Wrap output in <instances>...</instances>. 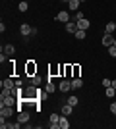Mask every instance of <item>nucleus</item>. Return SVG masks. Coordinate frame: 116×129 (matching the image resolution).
Listing matches in <instances>:
<instances>
[{"instance_id":"423d86ee","label":"nucleus","mask_w":116,"mask_h":129,"mask_svg":"<svg viewBox=\"0 0 116 129\" xmlns=\"http://www.w3.org/2000/svg\"><path fill=\"white\" fill-rule=\"evenodd\" d=\"M56 21L68 23V21H70V14H68V12H58V14H56Z\"/></svg>"},{"instance_id":"2eb2a0df","label":"nucleus","mask_w":116,"mask_h":129,"mask_svg":"<svg viewBox=\"0 0 116 129\" xmlns=\"http://www.w3.org/2000/svg\"><path fill=\"white\" fill-rule=\"evenodd\" d=\"M81 85H83V81L79 79V77H74L72 79V89H79Z\"/></svg>"},{"instance_id":"0eeeda50","label":"nucleus","mask_w":116,"mask_h":129,"mask_svg":"<svg viewBox=\"0 0 116 129\" xmlns=\"http://www.w3.org/2000/svg\"><path fill=\"white\" fill-rule=\"evenodd\" d=\"M0 85H2V89H10V91H14V89H16V81H12V79H4L2 83H0Z\"/></svg>"},{"instance_id":"cd10ccee","label":"nucleus","mask_w":116,"mask_h":129,"mask_svg":"<svg viewBox=\"0 0 116 129\" xmlns=\"http://www.w3.org/2000/svg\"><path fill=\"white\" fill-rule=\"evenodd\" d=\"M35 92H37V91H35V89H33V87H31V89H27V94H29V96H33V94H35Z\"/></svg>"},{"instance_id":"a878e982","label":"nucleus","mask_w":116,"mask_h":129,"mask_svg":"<svg viewBox=\"0 0 116 129\" xmlns=\"http://www.w3.org/2000/svg\"><path fill=\"white\" fill-rule=\"evenodd\" d=\"M8 127H10V129H19V121H17V123H10Z\"/></svg>"},{"instance_id":"c85d7f7f","label":"nucleus","mask_w":116,"mask_h":129,"mask_svg":"<svg viewBox=\"0 0 116 129\" xmlns=\"http://www.w3.org/2000/svg\"><path fill=\"white\" fill-rule=\"evenodd\" d=\"M27 71H29V73H33V71H35V66L29 64V66H27Z\"/></svg>"},{"instance_id":"ddd939ff","label":"nucleus","mask_w":116,"mask_h":129,"mask_svg":"<svg viewBox=\"0 0 116 129\" xmlns=\"http://www.w3.org/2000/svg\"><path fill=\"white\" fill-rule=\"evenodd\" d=\"M72 110H74L72 104H64V106H62V114H64V116H70V114H72Z\"/></svg>"},{"instance_id":"a211bd4d","label":"nucleus","mask_w":116,"mask_h":129,"mask_svg":"<svg viewBox=\"0 0 116 129\" xmlns=\"http://www.w3.org/2000/svg\"><path fill=\"white\" fill-rule=\"evenodd\" d=\"M116 29V23L114 21H110V23H106V27H105V33H112Z\"/></svg>"},{"instance_id":"6ab92c4d","label":"nucleus","mask_w":116,"mask_h":129,"mask_svg":"<svg viewBox=\"0 0 116 129\" xmlns=\"http://www.w3.org/2000/svg\"><path fill=\"white\" fill-rule=\"evenodd\" d=\"M27 10H29V4L25 0H21V2H19V12H27Z\"/></svg>"},{"instance_id":"c756f323","label":"nucleus","mask_w":116,"mask_h":129,"mask_svg":"<svg viewBox=\"0 0 116 129\" xmlns=\"http://www.w3.org/2000/svg\"><path fill=\"white\" fill-rule=\"evenodd\" d=\"M39 83H41V79H39V77L35 75V77H33V85H39Z\"/></svg>"},{"instance_id":"72a5a7b5","label":"nucleus","mask_w":116,"mask_h":129,"mask_svg":"<svg viewBox=\"0 0 116 129\" xmlns=\"http://www.w3.org/2000/svg\"><path fill=\"white\" fill-rule=\"evenodd\" d=\"M79 2H85V0H79Z\"/></svg>"},{"instance_id":"9b49d317","label":"nucleus","mask_w":116,"mask_h":129,"mask_svg":"<svg viewBox=\"0 0 116 129\" xmlns=\"http://www.w3.org/2000/svg\"><path fill=\"white\" fill-rule=\"evenodd\" d=\"M14 52H16V46H14V44H6L4 46V54L6 56H14Z\"/></svg>"},{"instance_id":"f03ea898","label":"nucleus","mask_w":116,"mask_h":129,"mask_svg":"<svg viewBox=\"0 0 116 129\" xmlns=\"http://www.w3.org/2000/svg\"><path fill=\"white\" fill-rule=\"evenodd\" d=\"M77 29H83V31H87L89 27H91V21H89L87 17H81V19H77Z\"/></svg>"},{"instance_id":"f3484780","label":"nucleus","mask_w":116,"mask_h":129,"mask_svg":"<svg viewBox=\"0 0 116 129\" xmlns=\"http://www.w3.org/2000/svg\"><path fill=\"white\" fill-rule=\"evenodd\" d=\"M74 35H76V39H77V41H83V39H85V31H83V29H77V31L74 33Z\"/></svg>"},{"instance_id":"412c9836","label":"nucleus","mask_w":116,"mask_h":129,"mask_svg":"<svg viewBox=\"0 0 116 129\" xmlns=\"http://www.w3.org/2000/svg\"><path fill=\"white\" fill-rule=\"evenodd\" d=\"M58 121H60V116H58V114H52V116H50V123H58Z\"/></svg>"},{"instance_id":"20e7f679","label":"nucleus","mask_w":116,"mask_h":129,"mask_svg":"<svg viewBox=\"0 0 116 129\" xmlns=\"http://www.w3.org/2000/svg\"><path fill=\"white\" fill-rule=\"evenodd\" d=\"M17 100H19V98H17L16 94H8V96L2 98V102H4L6 106H14V104H17Z\"/></svg>"},{"instance_id":"9d476101","label":"nucleus","mask_w":116,"mask_h":129,"mask_svg":"<svg viewBox=\"0 0 116 129\" xmlns=\"http://www.w3.org/2000/svg\"><path fill=\"white\" fill-rule=\"evenodd\" d=\"M66 31H68V33H76V31H77V23H76V21H68V23H66Z\"/></svg>"},{"instance_id":"7c9ffc66","label":"nucleus","mask_w":116,"mask_h":129,"mask_svg":"<svg viewBox=\"0 0 116 129\" xmlns=\"http://www.w3.org/2000/svg\"><path fill=\"white\" fill-rule=\"evenodd\" d=\"M112 87H114V89H116V79H112Z\"/></svg>"},{"instance_id":"2f4dec72","label":"nucleus","mask_w":116,"mask_h":129,"mask_svg":"<svg viewBox=\"0 0 116 129\" xmlns=\"http://www.w3.org/2000/svg\"><path fill=\"white\" fill-rule=\"evenodd\" d=\"M62 2H70V0H62Z\"/></svg>"},{"instance_id":"bb28decb","label":"nucleus","mask_w":116,"mask_h":129,"mask_svg":"<svg viewBox=\"0 0 116 129\" xmlns=\"http://www.w3.org/2000/svg\"><path fill=\"white\" fill-rule=\"evenodd\" d=\"M110 112L116 116V102H112V104H110Z\"/></svg>"},{"instance_id":"aec40b11","label":"nucleus","mask_w":116,"mask_h":129,"mask_svg":"<svg viewBox=\"0 0 116 129\" xmlns=\"http://www.w3.org/2000/svg\"><path fill=\"white\" fill-rule=\"evenodd\" d=\"M68 104H72V106H77V96H76V94H72V96L68 98Z\"/></svg>"},{"instance_id":"dca6fc26","label":"nucleus","mask_w":116,"mask_h":129,"mask_svg":"<svg viewBox=\"0 0 116 129\" xmlns=\"http://www.w3.org/2000/svg\"><path fill=\"white\" fill-rule=\"evenodd\" d=\"M105 94H106V96H108V98H112V96H114V94H116V89H114V87H106Z\"/></svg>"},{"instance_id":"f257e3e1","label":"nucleus","mask_w":116,"mask_h":129,"mask_svg":"<svg viewBox=\"0 0 116 129\" xmlns=\"http://www.w3.org/2000/svg\"><path fill=\"white\" fill-rule=\"evenodd\" d=\"M12 114H14V108H12V106H6V104L2 102V106H0V116H4V118H10Z\"/></svg>"},{"instance_id":"6e6552de","label":"nucleus","mask_w":116,"mask_h":129,"mask_svg":"<svg viewBox=\"0 0 116 129\" xmlns=\"http://www.w3.org/2000/svg\"><path fill=\"white\" fill-rule=\"evenodd\" d=\"M17 121H19V123H27V121H29V112L21 110V112H19V116H17Z\"/></svg>"},{"instance_id":"393cba45","label":"nucleus","mask_w":116,"mask_h":129,"mask_svg":"<svg viewBox=\"0 0 116 129\" xmlns=\"http://www.w3.org/2000/svg\"><path fill=\"white\" fill-rule=\"evenodd\" d=\"M103 87H105V89L106 87H112V81L110 79H103Z\"/></svg>"},{"instance_id":"4be33fe9","label":"nucleus","mask_w":116,"mask_h":129,"mask_svg":"<svg viewBox=\"0 0 116 129\" xmlns=\"http://www.w3.org/2000/svg\"><path fill=\"white\" fill-rule=\"evenodd\" d=\"M8 125H10V123H6V118H4V116H0V127H2V129H6Z\"/></svg>"},{"instance_id":"1a4fd4ad","label":"nucleus","mask_w":116,"mask_h":129,"mask_svg":"<svg viewBox=\"0 0 116 129\" xmlns=\"http://www.w3.org/2000/svg\"><path fill=\"white\" fill-rule=\"evenodd\" d=\"M60 91H64V92L72 91V81H62L60 83Z\"/></svg>"},{"instance_id":"b1692460","label":"nucleus","mask_w":116,"mask_h":129,"mask_svg":"<svg viewBox=\"0 0 116 129\" xmlns=\"http://www.w3.org/2000/svg\"><path fill=\"white\" fill-rule=\"evenodd\" d=\"M54 89H56V87H54V85H52V83L49 81V85H47V92H54Z\"/></svg>"},{"instance_id":"7ed1b4c3","label":"nucleus","mask_w":116,"mask_h":129,"mask_svg":"<svg viewBox=\"0 0 116 129\" xmlns=\"http://www.w3.org/2000/svg\"><path fill=\"white\" fill-rule=\"evenodd\" d=\"M19 33H21L23 37H29L31 33H35V29H33L31 25H29V23H23V25L19 27Z\"/></svg>"},{"instance_id":"4468645a","label":"nucleus","mask_w":116,"mask_h":129,"mask_svg":"<svg viewBox=\"0 0 116 129\" xmlns=\"http://www.w3.org/2000/svg\"><path fill=\"white\" fill-rule=\"evenodd\" d=\"M68 6H70V10H72V12H77V8H79V0H70Z\"/></svg>"},{"instance_id":"473e14b6","label":"nucleus","mask_w":116,"mask_h":129,"mask_svg":"<svg viewBox=\"0 0 116 129\" xmlns=\"http://www.w3.org/2000/svg\"><path fill=\"white\" fill-rule=\"evenodd\" d=\"M114 46H116V39H114Z\"/></svg>"},{"instance_id":"5701e85b","label":"nucleus","mask_w":116,"mask_h":129,"mask_svg":"<svg viewBox=\"0 0 116 129\" xmlns=\"http://www.w3.org/2000/svg\"><path fill=\"white\" fill-rule=\"evenodd\" d=\"M108 54H110L112 58H116V46L112 44V46H108Z\"/></svg>"},{"instance_id":"39448f33","label":"nucleus","mask_w":116,"mask_h":129,"mask_svg":"<svg viewBox=\"0 0 116 129\" xmlns=\"http://www.w3.org/2000/svg\"><path fill=\"white\" fill-rule=\"evenodd\" d=\"M103 44H105V46H112V44H114V37H112V33H105V37H103Z\"/></svg>"},{"instance_id":"f8f14e48","label":"nucleus","mask_w":116,"mask_h":129,"mask_svg":"<svg viewBox=\"0 0 116 129\" xmlns=\"http://www.w3.org/2000/svg\"><path fill=\"white\" fill-rule=\"evenodd\" d=\"M58 123H60V129H68V127H70V121L66 119V116H64V114L60 116V121H58Z\"/></svg>"}]
</instances>
